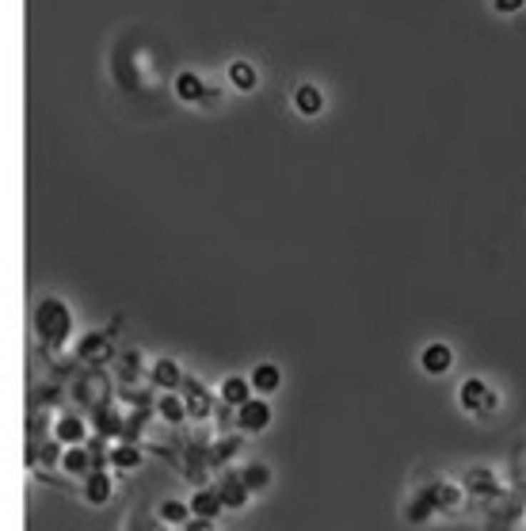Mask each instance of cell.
<instances>
[{
	"label": "cell",
	"instance_id": "obj_5",
	"mask_svg": "<svg viewBox=\"0 0 526 531\" xmlns=\"http://www.w3.org/2000/svg\"><path fill=\"white\" fill-rule=\"evenodd\" d=\"M420 493L428 497V505L435 508V512H454V508L462 505V497H465L462 485H454V482H446V478L431 482L428 490H420Z\"/></svg>",
	"mask_w": 526,
	"mask_h": 531
},
{
	"label": "cell",
	"instance_id": "obj_27",
	"mask_svg": "<svg viewBox=\"0 0 526 531\" xmlns=\"http://www.w3.org/2000/svg\"><path fill=\"white\" fill-rule=\"evenodd\" d=\"M496 405H500V394L488 386V397H485V413H496Z\"/></svg>",
	"mask_w": 526,
	"mask_h": 531
},
{
	"label": "cell",
	"instance_id": "obj_8",
	"mask_svg": "<svg viewBox=\"0 0 526 531\" xmlns=\"http://www.w3.org/2000/svg\"><path fill=\"white\" fill-rule=\"evenodd\" d=\"M218 493H221V501H226V508H244L252 501V490L244 485V478H241V470L233 474V470H226L221 474V482H218Z\"/></svg>",
	"mask_w": 526,
	"mask_h": 531
},
{
	"label": "cell",
	"instance_id": "obj_21",
	"mask_svg": "<svg viewBox=\"0 0 526 531\" xmlns=\"http://www.w3.org/2000/svg\"><path fill=\"white\" fill-rule=\"evenodd\" d=\"M405 516H408V524H428V520H435V508L428 505V497L416 490L405 505Z\"/></svg>",
	"mask_w": 526,
	"mask_h": 531
},
{
	"label": "cell",
	"instance_id": "obj_24",
	"mask_svg": "<svg viewBox=\"0 0 526 531\" xmlns=\"http://www.w3.org/2000/svg\"><path fill=\"white\" fill-rule=\"evenodd\" d=\"M229 76H233V84H237V88H244V92H248V88H256V69H252L248 61H233Z\"/></svg>",
	"mask_w": 526,
	"mask_h": 531
},
{
	"label": "cell",
	"instance_id": "obj_10",
	"mask_svg": "<svg viewBox=\"0 0 526 531\" xmlns=\"http://www.w3.org/2000/svg\"><path fill=\"white\" fill-rule=\"evenodd\" d=\"M156 520H161V524H168V527H187V524L195 520V508H191V501L164 497V501L156 505Z\"/></svg>",
	"mask_w": 526,
	"mask_h": 531
},
{
	"label": "cell",
	"instance_id": "obj_6",
	"mask_svg": "<svg viewBox=\"0 0 526 531\" xmlns=\"http://www.w3.org/2000/svg\"><path fill=\"white\" fill-rule=\"evenodd\" d=\"M81 497H84V501L92 505V508L107 505L111 497H115V478H111V470H92V474H88Z\"/></svg>",
	"mask_w": 526,
	"mask_h": 531
},
{
	"label": "cell",
	"instance_id": "obj_11",
	"mask_svg": "<svg viewBox=\"0 0 526 531\" xmlns=\"http://www.w3.org/2000/svg\"><path fill=\"white\" fill-rule=\"evenodd\" d=\"M191 508H195V520H218L226 512V501H221L218 485H203V490H195Z\"/></svg>",
	"mask_w": 526,
	"mask_h": 531
},
{
	"label": "cell",
	"instance_id": "obj_3",
	"mask_svg": "<svg viewBox=\"0 0 526 531\" xmlns=\"http://www.w3.org/2000/svg\"><path fill=\"white\" fill-rule=\"evenodd\" d=\"M237 428L244 436H260L263 428H271V405H267V397H252V402H244L237 409Z\"/></svg>",
	"mask_w": 526,
	"mask_h": 531
},
{
	"label": "cell",
	"instance_id": "obj_22",
	"mask_svg": "<svg viewBox=\"0 0 526 531\" xmlns=\"http://www.w3.org/2000/svg\"><path fill=\"white\" fill-rule=\"evenodd\" d=\"M176 92H180V99H187V104H195V99H206V84L198 81L195 73H180V81H176Z\"/></svg>",
	"mask_w": 526,
	"mask_h": 531
},
{
	"label": "cell",
	"instance_id": "obj_15",
	"mask_svg": "<svg viewBox=\"0 0 526 531\" xmlns=\"http://www.w3.org/2000/svg\"><path fill=\"white\" fill-rule=\"evenodd\" d=\"M111 356V344H107V337L103 333H84L81 340H76V359H84V363H99L103 367V359Z\"/></svg>",
	"mask_w": 526,
	"mask_h": 531
},
{
	"label": "cell",
	"instance_id": "obj_20",
	"mask_svg": "<svg viewBox=\"0 0 526 531\" xmlns=\"http://www.w3.org/2000/svg\"><path fill=\"white\" fill-rule=\"evenodd\" d=\"M156 413H161L168 425H183V420H191V417H187V402H183V397H176L172 390H164V397L156 402Z\"/></svg>",
	"mask_w": 526,
	"mask_h": 531
},
{
	"label": "cell",
	"instance_id": "obj_7",
	"mask_svg": "<svg viewBox=\"0 0 526 531\" xmlns=\"http://www.w3.org/2000/svg\"><path fill=\"white\" fill-rule=\"evenodd\" d=\"M218 397H221L226 405L241 409L244 402H252V397H256V386H252V379H248V374H226V382H221Z\"/></svg>",
	"mask_w": 526,
	"mask_h": 531
},
{
	"label": "cell",
	"instance_id": "obj_18",
	"mask_svg": "<svg viewBox=\"0 0 526 531\" xmlns=\"http://www.w3.org/2000/svg\"><path fill=\"white\" fill-rule=\"evenodd\" d=\"M241 478H244V485H248L252 493H263V490H271L275 474H271V467H267L263 459H252V462H244V467H241Z\"/></svg>",
	"mask_w": 526,
	"mask_h": 531
},
{
	"label": "cell",
	"instance_id": "obj_12",
	"mask_svg": "<svg viewBox=\"0 0 526 531\" xmlns=\"http://www.w3.org/2000/svg\"><path fill=\"white\" fill-rule=\"evenodd\" d=\"M420 367L428 371V374H446L454 367V352L450 344H442V340H435V344H428L420 352Z\"/></svg>",
	"mask_w": 526,
	"mask_h": 531
},
{
	"label": "cell",
	"instance_id": "obj_19",
	"mask_svg": "<svg viewBox=\"0 0 526 531\" xmlns=\"http://www.w3.org/2000/svg\"><path fill=\"white\" fill-rule=\"evenodd\" d=\"M252 386H256V394H275L278 386H283V371L275 367V363H260V367H252Z\"/></svg>",
	"mask_w": 526,
	"mask_h": 531
},
{
	"label": "cell",
	"instance_id": "obj_4",
	"mask_svg": "<svg viewBox=\"0 0 526 531\" xmlns=\"http://www.w3.org/2000/svg\"><path fill=\"white\" fill-rule=\"evenodd\" d=\"M183 402H187V417L191 420H206L221 405V397H210V390L198 379H183Z\"/></svg>",
	"mask_w": 526,
	"mask_h": 531
},
{
	"label": "cell",
	"instance_id": "obj_13",
	"mask_svg": "<svg viewBox=\"0 0 526 531\" xmlns=\"http://www.w3.org/2000/svg\"><path fill=\"white\" fill-rule=\"evenodd\" d=\"M61 470L69 474V478H88L92 474V451H88V444H73V447H65V455H61Z\"/></svg>",
	"mask_w": 526,
	"mask_h": 531
},
{
	"label": "cell",
	"instance_id": "obj_1",
	"mask_svg": "<svg viewBox=\"0 0 526 531\" xmlns=\"http://www.w3.org/2000/svg\"><path fill=\"white\" fill-rule=\"evenodd\" d=\"M35 325H39V337L46 344H65L73 333V314L61 298H42L39 302V314H35Z\"/></svg>",
	"mask_w": 526,
	"mask_h": 531
},
{
	"label": "cell",
	"instance_id": "obj_25",
	"mask_svg": "<svg viewBox=\"0 0 526 531\" xmlns=\"http://www.w3.org/2000/svg\"><path fill=\"white\" fill-rule=\"evenodd\" d=\"M237 447H241V440H218L206 462H210V467H221V462H229V455H233V451H237Z\"/></svg>",
	"mask_w": 526,
	"mask_h": 531
},
{
	"label": "cell",
	"instance_id": "obj_16",
	"mask_svg": "<svg viewBox=\"0 0 526 531\" xmlns=\"http://www.w3.org/2000/svg\"><path fill=\"white\" fill-rule=\"evenodd\" d=\"M149 382L156 390H176V386H183V371L176 359H156L149 367Z\"/></svg>",
	"mask_w": 526,
	"mask_h": 531
},
{
	"label": "cell",
	"instance_id": "obj_2",
	"mask_svg": "<svg viewBox=\"0 0 526 531\" xmlns=\"http://www.w3.org/2000/svg\"><path fill=\"white\" fill-rule=\"evenodd\" d=\"M462 490L469 497H480V501H496V497H503V482H500V474L488 470V467H469L462 474Z\"/></svg>",
	"mask_w": 526,
	"mask_h": 531
},
{
	"label": "cell",
	"instance_id": "obj_14",
	"mask_svg": "<svg viewBox=\"0 0 526 531\" xmlns=\"http://www.w3.org/2000/svg\"><path fill=\"white\" fill-rule=\"evenodd\" d=\"M485 397H488L485 379H465L457 386V405H462L465 413H485Z\"/></svg>",
	"mask_w": 526,
	"mask_h": 531
},
{
	"label": "cell",
	"instance_id": "obj_26",
	"mask_svg": "<svg viewBox=\"0 0 526 531\" xmlns=\"http://www.w3.org/2000/svg\"><path fill=\"white\" fill-rule=\"evenodd\" d=\"M522 0H496V12H519Z\"/></svg>",
	"mask_w": 526,
	"mask_h": 531
},
{
	"label": "cell",
	"instance_id": "obj_23",
	"mask_svg": "<svg viewBox=\"0 0 526 531\" xmlns=\"http://www.w3.org/2000/svg\"><path fill=\"white\" fill-rule=\"evenodd\" d=\"M294 104H298V111H301V115H317L320 107H324V96H320L313 84H301V88H298V96H294Z\"/></svg>",
	"mask_w": 526,
	"mask_h": 531
},
{
	"label": "cell",
	"instance_id": "obj_9",
	"mask_svg": "<svg viewBox=\"0 0 526 531\" xmlns=\"http://www.w3.org/2000/svg\"><path fill=\"white\" fill-rule=\"evenodd\" d=\"M54 440H61L65 447L73 444H88V420L76 417V413H61L58 425H54Z\"/></svg>",
	"mask_w": 526,
	"mask_h": 531
},
{
	"label": "cell",
	"instance_id": "obj_17",
	"mask_svg": "<svg viewBox=\"0 0 526 531\" xmlns=\"http://www.w3.org/2000/svg\"><path fill=\"white\" fill-rule=\"evenodd\" d=\"M138 467H141V447H138V444L122 440V444L111 447V470H118V474H133Z\"/></svg>",
	"mask_w": 526,
	"mask_h": 531
}]
</instances>
